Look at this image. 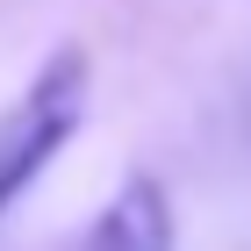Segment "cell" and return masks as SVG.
<instances>
[{
  "instance_id": "obj_1",
  "label": "cell",
  "mask_w": 251,
  "mask_h": 251,
  "mask_svg": "<svg viewBox=\"0 0 251 251\" xmlns=\"http://www.w3.org/2000/svg\"><path fill=\"white\" fill-rule=\"evenodd\" d=\"M94 100V58L79 43H58L50 58L29 72V86L15 94V108L0 115V215L50 173V158L65 151L86 122Z\"/></svg>"
},
{
  "instance_id": "obj_2",
  "label": "cell",
  "mask_w": 251,
  "mask_h": 251,
  "mask_svg": "<svg viewBox=\"0 0 251 251\" xmlns=\"http://www.w3.org/2000/svg\"><path fill=\"white\" fill-rule=\"evenodd\" d=\"M173 194L158 173H129L115 194H108V208L86 223L79 251H173Z\"/></svg>"
}]
</instances>
